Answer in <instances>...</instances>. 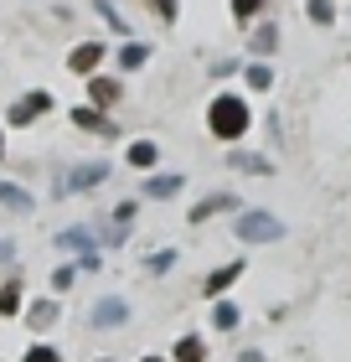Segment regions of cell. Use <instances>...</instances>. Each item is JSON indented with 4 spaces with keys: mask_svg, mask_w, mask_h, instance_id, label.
<instances>
[{
    "mask_svg": "<svg viewBox=\"0 0 351 362\" xmlns=\"http://www.w3.org/2000/svg\"><path fill=\"white\" fill-rule=\"evenodd\" d=\"M68 124L78 129V135H93V140H119V135H124L119 119H109V109H93L88 98L68 109Z\"/></svg>",
    "mask_w": 351,
    "mask_h": 362,
    "instance_id": "cell-7",
    "label": "cell"
},
{
    "mask_svg": "<svg viewBox=\"0 0 351 362\" xmlns=\"http://www.w3.org/2000/svg\"><path fill=\"white\" fill-rule=\"evenodd\" d=\"M227 166L243 171V176H274V160L263 151H243V145H232V151H227Z\"/></svg>",
    "mask_w": 351,
    "mask_h": 362,
    "instance_id": "cell-20",
    "label": "cell"
},
{
    "mask_svg": "<svg viewBox=\"0 0 351 362\" xmlns=\"http://www.w3.org/2000/svg\"><path fill=\"white\" fill-rule=\"evenodd\" d=\"M78 274H83L78 264H57V269H52V279H47V285H52V295H68V290L78 285Z\"/></svg>",
    "mask_w": 351,
    "mask_h": 362,
    "instance_id": "cell-29",
    "label": "cell"
},
{
    "mask_svg": "<svg viewBox=\"0 0 351 362\" xmlns=\"http://www.w3.org/2000/svg\"><path fill=\"white\" fill-rule=\"evenodd\" d=\"M238 362H263V352H258V347H243V352H238Z\"/></svg>",
    "mask_w": 351,
    "mask_h": 362,
    "instance_id": "cell-34",
    "label": "cell"
},
{
    "mask_svg": "<svg viewBox=\"0 0 351 362\" xmlns=\"http://www.w3.org/2000/svg\"><path fill=\"white\" fill-rule=\"evenodd\" d=\"M93 16H98V21H104V26L114 31V37H135V26L124 21V11L114 6V0H93Z\"/></svg>",
    "mask_w": 351,
    "mask_h": 362,
    "instance_id": "cell-24",
    "label": "cell"
},
{
    "mask_svg": "<svg viewBox=\"0 0 351 362\" xmlns=\"http://www.w3.org/2000/svg\"><path fill=\"white\" fill-rule=\"evenodd\" d=\"M176 259H181L176 249H155V254L145 259V274H165V269H176Z\"/></svg>",
    "mask_w": 351,
    "mask_h": 362,
    "instance_id": "cell-30",
    "label": "cell"
},
{
    "mask_svg": "<svg viewBox=\"0 0 351 362\" xmlns=\"http://www.w3.org/2000/svg\"><path fill=\"white\" fill-rule=\"evenodd\" d=\"M248 274V259L238 254V259H222V264H212L207 274H202V295L207 300H217V295H232V285Z\"/></svg>",
    "mask_w": 351,
    "mask_h": 362,
    "instance_id": "cell-12",
    "label": "cell"
},
{
    "mask_svg": "<svg viewBox=\"0 0 351 362\" xmlns=\"http://www.w3.org/2000/svg\"><path fill=\"white\" fill-rule=\"evenodd\" d=\"M305 21L310 26H336V0H305Z\"/></svg>",
    "mask_w": 351,
    "mask_h": 362,
    "instance_id": "cell-28",
    "label": "cell"
},
{
    "mask_svg": "<svg viewBox=\"0 0 351 362\" xmlns=\"http://www.w3.org/2000/svg\"><path fill=\"white\" fill-rule=\"evenodd\" d=\"M243 52H248V57H263V62H269V57L279 52V26L269 21V16L248 26V37H243Z\"/></svg>",
    "mask_w": 351,
    "mask_h": 362,
    "instance_id": "cell-16",
    "label": "cell"
},
{
    "mask_svg": "<svg viewBox=\"0 0 351 362\" xmlns=\"http://www.w3.org/2000/svg\"><path fill=\"white\" fill-rule=\"evenodd\" d=\"M207 326L222 332V337H232L243 326V305L232 300V295H217V300H207Z\"/></svg>",
    "mask_w": 351,
    "mask_h": 362,
    "instance_id": "cell-17",
    "label": "cell"
},
{
    "mask_svg": "<svg viewBox=\"0 0 351 362\" xmlns=\"http://www.w3.org/2000/svg\"><path fill=\"white\" fill-rule=\"evenodd\" d=\"M243 207H248V202H243L238 192H207V197H196V202L186 207V223L202 228V223H212V218H222V212L232 218V212H243Z\"/></svg>",
    "mask_w": 351,
    "mask_h": 362,
    "instance_id": "cell-10",
    "label": "cell"
},
{
    "mask_svg": "<svg viewBox=\"0 0 351 362\" xmlns=\"http://www.w3.org/2000/svg\"><path fill=\"white\" fill-rule=\"evenodd\" d=\"M140 202H145V197H124V202H114V212H109V228H124V233H129V228L140 223Z\"/></svg>",
    "mask_w": 351,
    "mask_h": 362,
    "instance_id": "cell-26",
    "label": "cell"
},
{
    "mask_svg": "<svg viewBox=\"0 0 351 362\" xmlns=\"http://www.w3.org/2000/svg\"><path fill=\"white\" fill-rule=\"evenodd\" d=\"M21 321H26V332L31 337H52L57 326H62V295H37V300H26V310H21Z\"/></svg>",
    "mask_w": 351,
    "mask_h": 362,
    "instance_id": "cell-9",
    "label": "cell"
},
{
    "mask_svg": "<svg viewBox=\"0 0 351 362\" xmlns=\"http://www.w3.org/2000/svg\"><path fill=\"white\" fill-rule=\"evenodd\" d=\"M109 57H114V42H109V37H78V42L68 47V57H62V68H68L78 83H83V78L104 73Z\"/></svg>",
    "mask_w": 351,
    "mask_h": 362,
    "instance_id": "cell-5",
    "label": "cell"
},
{
    "mask_svg": "<svg viewBox=\"0 0 351 362\" xmlns=\"http://www.w3.org/2000/svg\"><path fill=\"white\" fill-rule=\"evenodd\" d=\"M227 16H232V26H238V31H248L254 21L269 16V0H227Z\"/></svg>",
    "mask_w": 351,
    "mask_h": 362,
    "instance_id": "cell-23",
    "label": "cell"
},
{
    "mask_svg": "<svg viewBox=\"0 0 351 362\" xmlns=\"http://www.w3.org/2000/svg\"><path fill=\"white\" fill-rule=\"evenodd\" d=\"M73 264L83 274H98V269H104V249H83V254H73Z\"/></svg>",
    "mask_w": 351,
    "mask_h": 362,
    "instance_id": "cell-31",
    "label": "cell"
},
{
    "mask_svg": "<svg viewBox=\"0 0 351 362\" xmlns=\"http://www.w3.org/2000/svg\"><path fill=\"white\" fill-rule=\"evenodd\" d=\"M232 238L248 243V249L284 243V218H274L269 207H243V212H232Z\"/></svg>",
    "mask_w": 351,
    "mask_h": 362,
    "instance_id": "cell-3",
    "label": "cell"
},
{
    "mask_svg": "<svg viewBox=\"0 0 351 362\" xmlns=\"http://www.w3.org/2000/svg\"><path fill=\"white\" fill-rule=\"evenodd\" d=\"M0 207L16 212V218H31V212H37V197H31L21 181H6V176H0Z\"/></svg>",
    "mask_w": 351,
    "mask_h": 362,
    "instance_id": "cell-22",
    "label": "cell"
},
{
    "mask_svg": "<svg viewBox=\"0 0 351 362\" xmlns=\"http://www.w3.org/2000/svg\"><path fill=\"white\" fill-rule=\"evenodd\" d=\"M83 98H88L93 109H119L124 98H129V83H124V73H114V68H104V73H93V78H83Z\"/></svg>",
    "mask_w": 351,
    "mask_h": 362,
    "instance_id": "cell-6",
    "label": "cell"
},
{
    "mask_svg": "<svg viewBox=\"0 0 351 362\" xmlns=\"http://www.w3.org/2000/svg\"><path fill=\"white\" fill-rule=\"evenodd\" d=\"M109 176H114V160H104V156H93V160H68V166L52 176V202L78 197V192H93V187H104Z\"/></svg>",
    "mask_w": 351,
    "mask_h": 362,
    "instance_id": "cell-2",
    "label": "cell"
},
{
    "mask_svg": "<svg viewBox=\"0 0 351 362\" xmlns=\"http://www.w3.org/2000/svg\"><path fill=\"white\" fill-rule=\"evenodd\" d=\"M129 316H135V305H129L124 295H93L88 332H119V326H129Z\"/></svg>",
    "mask_w": 351,
    "mask_h": 362,
    "instance_id": "cell-8",
    "label": "cell"
},
{
    "mask_svg": "<svg viewBox=\"0 0 351 362\" xmlns=\"http://www.w3.org/2000/svg\"><path fill=\"white\" fill-rule=\"evenodd\" d=\"M207 135L217 140V145H243L248 135H254V124H258V114H254V98L248 93H238V88H217L212 98H207Z\"/></svg>",
    "mask_w": 351,
    "mask_h": 362,
    "instance_id": "cell-1",
    "label": "cell"
},
{
    "mask_svg": "<svg viewBox=\"0 0 351 362\" xmlns=\"http://www.w3.org/2000/svg\"><path fill=\"white\" fill-rule=\"evenodd\" d=\"M181 192H186V171H150L145 187H140L145 202H171V197H181Z\"/></svg>",
    "mask_w": 351,
    "mask_h": 362,
    "instance_id": "cell-14",
    "label": "cell"
},
{
    "mask_svg": "<svg viewBox=\"0 0 351 362\" xmlns=\"http://www.w3.org/2000/svg\"><path fill=\"white\" fill-rule=\"evenodd\" d=\"M52 243L62 254H83V249H98V233H93V223H73L62 233H52Z\"/></svg>",
    "mask_w": 351,
    "mask_h": 362,
    "instance_id": "cell-21",
    "label": "cell"
},
{
    "mask_svg": "<svg viewBox=\"0 0 351 362\" xmlns=\"http://www.w3.org/2000/svg\"><path fill=\"white\" fill-rule=\"evenodd\" d=\"M140 11H150V21L155 26H176L181 21V0H135Z\"/></svg>",
    "mask_w": 351,
    "mask_h": 362,
    "instance_id": "cell-25",
    "label": "cell"
},
{
    "mask_svg": "<svg viewBox=\"0 0 351 362\" xmlns=\"http://www.w3.org/2000/svg\"><path fill=\"white\" fill-rule=\"evenodd\" d=\"M88 362H114V357H88Z\"/></svg>",
    "mask_w": 351,
    "mask_h": 362,
    "instance_id": "cell-37",
    "label": "cell"
},
{
    "mask_svg": "<svg viewBox=\"0 0 351 362\" xmlns=\"http://www.w3.org/2000/svg\"><path fill=\"white\" fill-rule=\"evenodd\" d=\"M47 114H57V93L52 88H26V93H16L6 104L0 124H6V129H31V124H42Z\"/></svg>",
    "mask_w": 351,
    "mask_h": 362,
    "instance_id": "cell-4",
    "label": "cell"
},
{
    "mask_svg": "<svg viewBox=\"0 0 351 362\" xmlns=\"http://www.w3.org/2000/svg\"><path fill=\"white\" fill-rule=\"evenodd\" d=\"M6 135H11V129H6V124H0V160H6Z\"/></svg>",
    "mask_w": 351,
    "mask_h": 362,
    "instance_id": "cell-36",
    "label": "cell"
},
{
    "mask_svg": "<svg viewBox=\"0 0 351 362\" xmlns=\"http://www.w3.org/2000/svg\"><path fill=\"white\" fill-rule=\"evenodd\" d=\"M21 362H62V352H57L52 337H31V347L21 352Z\"/></svg>",
    "mask_w": 351,
    "mask_h": 362,
    "instance_id": "cell-27",
    "label": "cell"
},
{
    "mask_svg": "<svg viewBox=\"0 0 351 362\" xmlns=\"http://www.w3.org/2000/svg\"><path fill=\"white\" fill-rule=\"evenodd\" d=\"M165 357H171V362H207L212 357V341H207V332H181Z\"/></svg>",
    "mask_w": 351,
    "mask_h": 362,
    "instance_id": "cell-18",
    "label": "cell"
},
{
    "mask_svg": "<svg viewBox=\"0 0 351 362\" xmlns=\"http://www.w3.org/2000/svg\"><path fill=\"white\" fill-rule=\"evenodd\" d=\"M150 57H155V47H150V42H140V37H124L119 47H114V57H109V62H114V73H124V78H135V73L145 68V62H150Z\"/></svg>",
    "mask_w": 351,
    "mask_h": 362,
    "instance_id": "cell-13",
    "label": "cell"
},
{
    "mask_svg": "<svg viewBox=\"0 0 351 362\" xmlns=\"http://www.w3.org/2000/svg\"><path fill=\"white\" fill-rule=\"evenodd\" d=\"M21 310H26V279L6 274V279H0V321H16Z\"/></svg>",
    "mask_w": 351,
    "mask_h": 362,
    "instance_id": "cell-19",
    "label": "cell"
},
{
    "mask_svg": "<svg viewBox=\"0 0 351 362\" xmlns=\"http://www.w3.org/2000/svg\"><path fill=\"white\" fill-rule=\"evenodd\" d=\"M124 166L135 171V176H150V171H160V160H165V151H160V140H150V135H129L124 140Z\"/></svg>",
    "mask_w": 351,
    "mask_h": 362,
    "instance_id": "cell-11",
    "label": "cell"
},
{
    "mask_svg": "<svg viewBox=\"0 0 351 362\" xmlns=\"http://www.w3.org/2000/svg\"><path fill=\"white\" fill-rule=\"evenodd\" d=\"M135 362H171L165 352H145V357H135Z\"/></svg>",
    "mask_w": 351,
    "mask_h": 362,
    "instance_id": "cell-35",
    "label": "cell"
},
{
    "mask_svg": "<svg viewBox=\"0 0 351 362\" xmlns=\"http://www.w3.org/2000/svg\"><path fill=\"white\" fill-rule=\"evenodd\" d=\"M238 78H243V93H248V98H254V93H258V98L274 93V83H279L274 62H263V57H243V73H238Z\"/></svg>",
    "mask_w": 351,
    "mask_h": 362,
    "instance_id": "cell-15",
    "label": "cell"
},
{
    "mask_svg": "<svg viewBox=\"0 0 351 362\" xmlns=\"http://www.w3.org/2000/svg\"><path fill=\"white\" fill-rule=\"evenodd\" d=\"M232 73H243V57H222V62H212V78H232Z\"/></svg>",
    "mask_w": 351,
    "mask_h": 362,
    "instance_id": "cell-32",
    "label": "cell"
},
{
    "mask_svg": "<svg viewBox=\"0 0 351 362\" xmlns=\"http://www.w3.org/2000/svg\"><path fill=\"white\" fill-rule=\"evenodd\" d=\"M11 264H16V243L0 238V269H11Z\"/></svg>",
    "mask_w": 351,
    "mask_h": 362,
    "instance_id": "cell-33",
    "label": "cell"
}]
</instances>
